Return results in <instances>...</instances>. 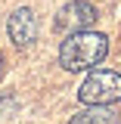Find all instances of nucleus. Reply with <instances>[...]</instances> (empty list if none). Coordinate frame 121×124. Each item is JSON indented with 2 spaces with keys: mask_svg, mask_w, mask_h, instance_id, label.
Returning <instances> with one entry per match:
<instances>
[{
  "mask_svg": "<svg viewBox=\"0 0 121 124\" xmlns=\"http://www.w3.org/2000/svg\"><path fill=\"white\" fill-rule=\"evenodd\" d=\"M78 99L84 106H112V102H121V75L118 71H109V68L90 71L81 81V87H78Z\"/></svg>",
  "mask_w": 121,
  "mask_h": 124,
  "instance_id": "2",
  "label": "nucleus"
},
{
  "mask_svg": "<svg viewBox=\"0 0 121 124\" xmlns=\"http://www.w3.org/2000/svg\"><path fill=\"white\" fill-rule=\"evenodd\" d=\"M6 34H9V40H13L19 50H25L37 40V34H40V22H37V16L31 6H19L13 9V16L6 19Z\"/></svg>",
  "mask_w": 121,
  "mask_h": 124,
  "instance_id": "4",
  "label": "nucleus"
},
{
  "mask_svg": "<svg viewBox=\"0 0 121 124\" xmlns=\"http://www.w3.org/2000/svg\"><path fill=\"white\" fill-rule=\"evenodd\" d=\"M0 75H3V56H0Z\"/></svg>",
  "mask_w": 121,
  "mask_h": 124,
  "instance_id": "6",
  "label": "nucleus"
},
{
  "mask_svg": "<svg viewBox=\"0 0 121 124\" xmlns=\"http://www.w3.org/2000/svg\"><path fill=\"white\" fill-rule=\"evenodd\" d=\"M68 124H118V115L109 106H87L84 112H78Z\"/></svg>",
  "mask_w": 121,
  "mask_h": 124,
  "instance_id": "5",
  "label": "nucleus"
},
{
  "mask_svg": "<svg viewBox=\"0 0 121 124\" xmlns=\"http://www.w3.org/2000/svg\"><path fill=\"white\" fill-rule=\"evenodd\" d=\"M109 37L99 31H75L59 44V65L65 71H90L93 65L106 59Z\"/></svg>",
  "mask_w": 121,
  "mask_h": 124,
  "instance_id": "1",
  "label": "nucleus"
},
{
  "mask_svg": "<svg viewBox=\"0 0 121 124\" xmlns=\"http://www.w3.org/2000/svg\"><path fill=\"white\" fill-rule=\"evenodd\" d=\"M96 19H99V13H96L93 3H87V0H68L59 13H56L53 28L65 31V34H75V31H87Z\"/></svg>",
  "mask_w": 121,
  "mask_h": 124,
  "instance_id": "3",
  "label": "nucleus"
}]
</instances>
